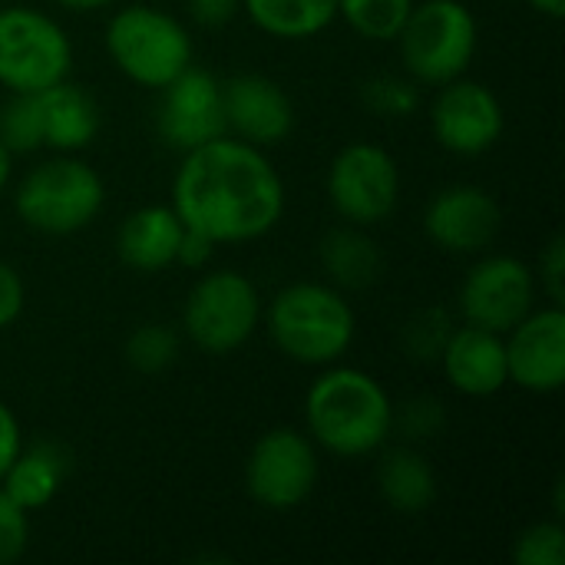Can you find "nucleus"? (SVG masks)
<instances>
[{"label":"nucleus","instance_id":"nucleus-1","mask_svg":"<svg viewBox=\"0 0 565 565\" xmlns=\"http://www.w3.org/2000/svg\"><path fill=\"white\" fill-rule=\"evenodd\" d=\"M172 209L185 228L215 245H242L265 238L281 222L285 182L258 146L218 136L182 152Z\"/></svg>","mask_w":565,"mask_h":565},{"label":"nucleus","instance_id":"nucleus-2","mask_svg":"<svg viewBox=\"0 0 565 565\" xmlns=\"http://www.w3.org/2000/svg\"><path fill=\"white\" fill-rule=\"evenodd\" d=\"M305 424L321 450L344 460L371 457L394 434V404L367 371L328 364L308 387Z\"/></svg>","mask_w":565,"mask_h":565},{"label":"nucleus","instance_id":"nucleus-3","mask_svg":"<svg viewBox=\"0 0 565 565\" xmlns=\"http://www.w3.org/2000/svg\"><path fill=\"white\" fill-rule=\"evenodd\" d=\"M271 344L295 364L328 367L338 364L358 331L354 308L348 298L324 281H295L285 285L268 308H262Z\"/></svg>","mask_w":565,"mask_h":565},{"label":"nucleus","instance_id":"nucleus-4","mask_svg":"<svg viewBox=\"0 0 565 565\" xmlns=\"http://www.w3.org/2000/svg\"><path fill=\"white\" fill-rule=\"evenodd\" d=\"M106 185L93 166L60 152L56 159L30 169L13 189L20 222L40 235H76L99 215Z\"/></svg>","mask_w":565,"mask_h":565},{"label":"nucleus","instance_id":"nucleus-5","mask_svg":"<svg viewBox=\"0 0 565 565\" xmlns=\"http://www.w3.org/2000/svg\"><path fill=\"white\" fill-rule=\"evenodd\" d=\"M103 43L113 66L146 89H162L172 83L185 66H192L195 53L189 30L172 13L149 3L116 10L106 23Z\"/></svg>","mask_w":565,"mask_h":565},{"label":"nucleus","instance_id":"nucleus-6","mask_svg":"<svg viewBox=\"0 0 565 565\" xmlns=\"http://www.w3.org/2000/svg\"><path fill=\"white\" fill-rule=\"evenodd\" d=\"M477 17L463 0L414 3L397 33L404 70L420 86H444L463 76L477 56Z\"/></svg>","mask_w":565,"mask_h":565},{"label":"nucleus","instance_id":"nucleus-7","mask_svg":"<svg viewBox=\"0 0 565 565\" xmlns=\"http://www.w3.org/2000/svg\"><path fill=\"white\" fill-rule=\"evenodd\" d=\"M262 295L248 275L218 268L192 285L182 305V331L202 354L225 358L252 341L262 324Z\"/></svg>","mask_w":565,"mask_h":565},{"label":"nucleus","instance_id":"nucleus-8","mask_svg":"<svg viewBox=\"0 0 565 565\" xmlns=\"http://www.w3.org/2000/svg\"><path fill=\"white\" fill-rule=\"evenodd\" d=\"M73 46L66 30L33 10H0V86L10 93H40L70 76Z\"/></svg>","mask_w":565,"mask_h":565},{"label":"nucleus","instance_id":"nucleus-9","mask_svg":"<svg viewBox=\"0 0 565 565\" xmlns=\"http://www.w3.org/2000/svg\"><path fill=\"white\" fill-rule=\"evenodd\" d=\"M318 450L315 440L291 427H275L255 440L245 460L248 497L271 513L301 507L318 487Z\"/></svg>","mask_w":565,"mask_h":565},{"label":"nucleus","instance_id":"nucleus-10","mask_svg":"<svg viewBox=\"0 0 565 565\" xmlns=\"http://www.w3.org/2000/svg\"><path fill=\"white\" fill-rule=\"evenodd\" d=\"M328 199L351 225H377L394 215L401 199V169L377 142H348L328 169Z\"/></svg>","mask_w":565,"mask_h":565},{"label":"nucleus","instance_id":"nucleus-11","mask_svg":"<svg viewBox=\"0 0 565 565\" xmlns=\"http://www.w3.org/2000/svg\"><path fill=\"white\" fill-rule=\"evenodd\" d=\"M536 301V275L526 262L513 255H487L480 258L457 295V308L463 324H477L497 334H507L516 321L533 311Z\"/></svg>","mask_w":565,"mask_h":565},{"label":"nucleus","instance_id":"nucleus-12","mask_svg":"<svg viewBox=\"0 0 565 565\" xmlns=\"http://www.w3.org/2000/svg\"><path fill=\"white\" fill-rule=\"evenodd\" d=\"M503 126V106L490 86L467 76L437 86L430 103V129L447 152L467 159L483 156L500 142Z\"/></svg>","mask_w":565,"mask_h":565},{"label":"nucleus","instance_id":"nucleus-13","mask_svg":"<svg viewBox=\"0 0 565 565\" xmlns=\"http://www.w3.org/2000/svg\"><path fill=\"white\" fill-rule=\"evenodd\" d=\"M156 132L175 152H189L225 136L222 83L195 63L185 66L172 83L162 86L156 106Z\"/></svg>","mask_w":565,"mask_h":565},{"label":"nucleus","instance_id":"nucleus-14","mask_svg":"<svg viewBox=\"0 0 565 565\" xmlns=\"http://www.w3.org/2000/svg\"><path fill=\"white\" fill-rule=\"evenodd\" d=\"M510 384L530 394H556L565 384V311L563 305L533 308L507 338Z\"/></svg>","mask_w":565,"mask_h":565},{"label":"nucleus","instance_id":"nucleus-15","mask_svg":"<svg viewBox=\"0 0 565 565\" xmlns=\"http://www.w3.org/2000/svg\"><path fill=\"white\" fill-rule=\"evenodd\" d=\"M503 212L497 199L480 185H447L424 209L427 238L450 255H477L500 235Z\"/></svg>","mask_w":565,"mask_h":565},{"label":"nucleus","instance_id":"nucleus-16","mask_svg":"<svg viewBox=\"0 0 565 565\" xmlns=\"http://www.w3.org/2000/svg\"><path fill=\"white\" fill-rule=\"evenodd\" d=\"M222 109L225 129H232L242 142H252L258 149L285 142L295 129L291 96L262 73H238L225 79Z\"/></svg>","mask_w":565,"mask_h":565},{"label":"nucleus","instance_id":"nucleus-17","mask_svg":"<svg viewBox=\"0 0 565 565\" xmlns=\"http://www.w3.org/2000/svg\"><path fill=\"white\" fill-rule=\"evenodd\" d=\"M437 361L447 381L467 397H493L510 384L503 334L477 324L454 328Z\"/></svg>","mask_w":565,"mask_h":565},{"label":"nucleus","instance_id":"nucleus-18","mask_svg":"<svg viewBox=\"0 0 565 565\" xmlns=\"http://www.w3.org/2000/svg\"><path fill=\"white\" fill-rule=\"evenodd\" d=\"M185 225L172 205H142L129 212L116 232V255L139 275H156L175 265L179 238Z\"/></svg>","mask_w":565,"mask_h":565},{"label":"nucleus","instance_id":"nucleus-19","mask_svg":"<svg viewBox=\"0 0 565 565\" xmlns=\"http://www.w3.org/2000/svg\"><path fill=\"white\" fill-rule=\"evenodd\" d=\"M36 103H40V122H43V146L56 152H79L96 139L99 106L83 86L60 79L40 89Z\"/></svg>","mask_w":565,"mask_h":565},{"label":"nucleus","instance_id":"nucleus-20","mask_svg":"<svg viewBox=\"0 0 565 565\" xmlns=\"http://www.w3.org/2000/svg\"><path fill=\"white\" fill-rule=\"evenodd\" d=\"M66 467H70L66 450L53 440L20 447V454L0 477V490L26 513H36L56 500V493L66 480Z\"/></svg>","mask_w":565,"mask_h":565},{"label":"nucleus","instance_id":"nucleus-21","mask_svg":"<svg viewBox=\"0 0 565 565\" xmlns=\"http://www.w3.org/2000/svg\"><path fill=\"white\" fill-rule=\"evenodd\" d=\"M377 490L401 516H420L437 500V473L417 450H391L377 467Z\"/></svg>","mask_w":565,"mask_h":565},{"label":"nucleus","instance_id":"nucleus-22","mask_svg":"<svg viewBox=\"0 0 565 565\" xmlns=\"http://www.w3.org/2000/svg\"><path fill=\"white\" fill-rule=\"evenodd\" d=\"M321 265L334 288H371L381 278V248L361 225H341L331 228L321 242Z\"/></svg>","mask_w":565,"mask_h":565},{"label":"nucleus","instance_id":"nucleus-23","mask_svg":"<svg viewBox=\"0 0 565 565\" xmlns=\"http://www.w3.org/2000/svg\"><path fill=\"white\" fill-rule=\"evenodd\" d=\"M242 10L278 40H308L338 20V0H242Z\"/></svg>","mask_w":565,"mask_h":565},{"label":"nucleus","instance_id":"nucleus-24","mask_svg":"<svg viewBox=\"0 0 565 565\" xmlns=\"http://www.w3.org/2000/svg\"><path fill=\"white\" fill-rule=\"evenodd\" d=\"M414 0H338V17L364 40H397Z\"/></svg>","mask_w":565,"mask_h":565},{"label":"nucleus","instance_id":"nucleus-25","mask_svg":"<svg viewBox=\"0 0 565 565\" xmlns=\"http://www.w3.org/2000/svg\"><path fill=\"white\" fill-rule=\"evenodd\" d=\"M126 364L136 371V374H162L166 367L175 364L179 358V334L162 324V321H149V324H139L129 338H126Z\"/></svg>","mask_w":565,"mask_h":565},{"label":"nucleus","instance_id":"nucleus-26","mask_svg":"<svg viewBox=\"0 0 565 565\" xmlns=\"http://www.w3.org/2000/svg\"><path fill=\"white\" fill-rule=\"evenodd\" d=\"M0 142L10 149V156H26L43 149L36 93H10V99L0 106Z\"/></svg>","mask_w":565,"mask_h":565},{"label":"nucleus","instance_id":"nucleus-27","mask_svg":"<svg viewBox=\"0 0 565 565\" xmlns=\"http://www.w3.org/2000/svg\"><path fill=\"white\" fill-rule=\"evenodd\" d=\"M361 99L374 116H384V119L414 116L417 106H420L417 83L404 79V76H374V79H367L364 89H361Z\"/></svg>","mask_w":565,"mask_h":565},{"label":"nucleus","instance_id":"nucleus-28","mask_svg":"<svg viewBox=\"0 0 565 565\" xmlns=\"http://www.w3.org/2000/svg\"><path fill=\"white\" fill-rule=\"evenodd\" d=\"M513 559L520 565H563L565 533L559 523H533L516 536Z\"/></svg>","mask_w":565,"mask_h":565},{"label":"nucleus","instance_id":"nucleus-29","mask_svg":"<svg viewBox=\"0 0 565 565\" xmlns=\"http://www.w3.org/2000/svg\"><path fill=\"white\" fill-rule=\"evenodd\" d=\"M450 331H454V324L440 308L437 311H420L404 324V344L417 361H434V358H440Z\"/></svg>","mask_w":565,"mask_h":565},{"label":"nucleus","instance_id":"nucleus-30","mask_svg":"<svg viewBox=\"0 0 565 565\" xmlns=\"http://www.w3.org/2000/svg\"><path fill=\"white\" fill-rule=\"evenodd\" d=\"M30 543V513L0 490V565L17 563Z\"/></svg>","mask_w":565,"mask_h":565},{"label":"nucleus","instance_id":"nucleus-31","mask_svg":"<svg viewBox=\"0 0 565 565\" xmlns=\"http://www.w3.org/2000/svg\"><path fill=\"white\" fill-rule=\"evenodd\" d=\"M540 288L546 291L550 305H563L565 298V242L563 235H553L540 258Z\"/></svg>","mask_w":565,"mask_h":565},{"label":"nucleus","instance_id":"nucleus-32","mask_svg":"<svg viewBox=\"0 0 565 565\" xmlns=\"http://www.w3.org/2000/svg\"><path fill=\"white\" fill-rule=\"evenodd\" d=\"M397 424H401L411 437H430V434L440 430L444 411H440V404L430 401V397H414V401L407 404L404 417L394 414V427H397Z\"/></svg>","mask_w":565,"mask_h":565},{"label":"nucleus","instance_id":"nucleus-33","mask_svg":"<svg viewBox=\"0 0 565 565\" xmlns=\"http://www.w3.org/2000/svg\"><path fill=\"white\" fill-rule=\"evenodd\" d=\"M26 291H23V278L17 275V268L10 262L0 258V331L10 328L20 311H23Z\"/></svg>","mask_w":565,"mask_h":565},{"label":"nucleus","instance_id":"nucleus-34","mask_svg":"<svg viewBox=\"0 0 565 565\" xmlns=\"http://www.w3.org/2000/svg\"><path fill=\"white\" fill-rule=\"evenodd\" d=\"M185 10L199 26L215 30L235 20V13L242 10V0H185Z\"/></svg>","mask_w":565,"mask_h":565},{"label":"nucleus","instance_id":"nucleus-35","mask_svg":"<svg viewBox=\"0 0 565 565\" xmlns=\"http://www.w3.org/2000/svg\"><path fill=\"white\" fill-rule=\"evenodd\" d=\"M215 252V242L205 238L202 232H192L185 228L182 238H179V252H175V265H185V268H202Z\"/></svg>","mask_w":565,"mask_h":565},{"label":"nucleus","instance_id":"nucleus-36","mask_svg":"<svg viewBox=\"0 0 565 565\" xmlns=\"http://www.w3.org/2000/svg\"><path fill=\"white\" fill-rule=\"evenodd\" d=\"M23 437H20V424L13 417V411L0 401V477L7 473V467L13 463V457L20 454Z\"/></svg>","mask_w":565,"mask_h":565},{"label":"nucleus","instance_id":"nucleus-37","mask_svg":"<svg viewBox=\"0 0 565 565\" xmlns=\"http://www.w3.org/2000/svg\"><path fill=\"white\" fill-rule=\"evenodd\" d=\"M53 3L63 7V10H70V13H89V10H106L116 0H53Z\"/></svg>","mask_w":565,"mask_h":565},{"label":"nucleus","instance_id":"nucleus-38","mask_svg":"<svg viewBox=\"0 0 565 565\" xmlns=\"http://www.w3.org/2000/svg\"><path fill=\"white\" fill-rule=\"evenodd\" d=\"M533 10H540L543 17H553V20H559L565 13V0H526Z\"/></svg>","mask_w":565,"mask_h":565},{"label":"nucleus","instance_id":"nucleus-39","mask_svg":"<svg viewBox=\"0 0 565 565\" xmlns=\"http://www.w3.org/2000/svg\"><path fill=\"white\" fill-rule=\"evenodd\" d=\"M10 169H13V156H10V149L0 142V195H3L7 185H10Z\"/></svg>","mask_w":565,"mask_h":565}]
</instances>
